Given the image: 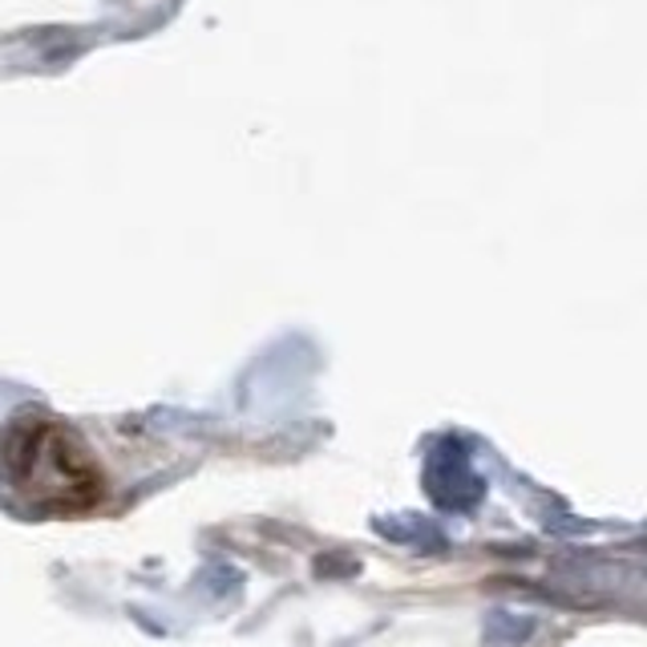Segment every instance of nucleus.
I'll list each match as a JSON object with an SVG mask.
<instances>
[{"label":"nucleus","mask_w":647,"mask_h":647,"mask_svg":"<svg viewBox=\"0 0 647 647\" xmlns=\"http://www.w3.org/2000/svg\"><path fill=\"white\" fill-rule=\"evenodd\" d=\"M0 485L45 518L89 514L110 494V478L86 437L50 413H21L0 434Z\"/></svg>","instance_id":"nucleus-1"}]
</instances>
